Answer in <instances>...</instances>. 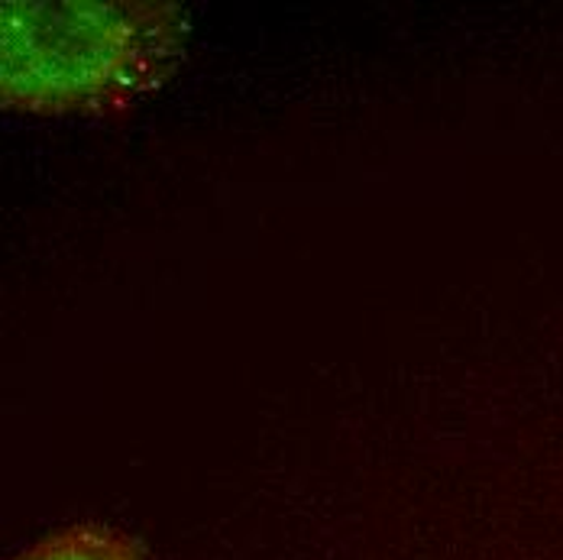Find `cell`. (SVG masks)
Masks as SVG:
<instances>
[{"instance_id": "obj_1", "label": "cell", "mask_w": 563, "mask_h": 560, "mask_svg": "<svg viewBox=\"0 0 563 560\" xmlns=\"http://www.w3.org/2000/svg\"><path fill=\"white\" fill-rule=\"evenodd\" d=\"M185 13L163 0H7L0 105L36 117H111L181 58Z\"/></svg>"}, {"instance_id": "obj_2", "label": "cell", "mask_w": 563, "mask_h": 560, "mask_svg": "<svg viewBox=\"0 0 563 560\" xmlns=\"http://www.w3.org/2000/svg\"><path fill=\"white\" fill-rule=\"evenodd\" d=\"M16 560H146V554L130 535L85 521L46 535Z\"/></svg>"}]
</instances>
